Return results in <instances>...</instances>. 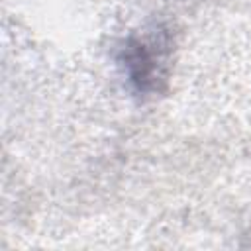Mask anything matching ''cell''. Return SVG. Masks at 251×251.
I'll return each instance as SVG.
<instances>
[{"mask_svg": "<svg viewBox=\"0 0 251 251\" xmlns=\"http://www.w3.org/2000/svg\"><path fill=\"white\" fill-rule=\"evenodd\" d=\"M126 67H127L129 78L141 90H147L153 84L157 65H155V55L149 51L145 43H135L126 49Z\"/></svg>", "mask_w": 251, "mask_h": 251, "instance_id": "6da1fadb", "label": "cell"}]
</instances>
